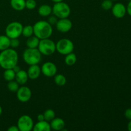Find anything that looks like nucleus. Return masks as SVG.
I'll return each instance as SVG.
<instances>
[{
    "mask_svg": "<svg viewBox=\"0 0 131 131\" xmlns=\"http://www.w3.org/2000/svg\"><path fill=\"white\" fill-rule=\"evenodd\" d=\"M15 74L16 73L14 72V70L12 69H5L3 73V78L6 81H10L15 79Z\"/></svg>",
    "mask_w": 131,
    "mask_h": 131,
    "instance_id": "nucleus-22",
    "label": "nucleus"
},
{
    "mask_svg": "<svg viewBox=\"0 0 131 131\" xmlns=\"http://www.w3.org/2000/svg\"><path fill=\"white\" fill-rule=\"evenodd\" d=\"M124 115H125V118H126L127 119H128V120H131V108L127 109V110H125Z\"/></svg>",
    "mask_w": 131,
    "mask_h": 131,
    "instance_id": "nucleus-31",
    "label": "nucleus"
},
{
    "mask_svg": "<svg viewBox=\"0 0 131 131\" xmlns=\"http://www.w3.org/2000/svg\"><path fill=\"white\" fill-rule=\"evenodd\" d=\"M7 88L10 92H17V91L19 88V84L16 81H8V83L7 84Z\"/></svg>",
    "mask_w": 131,
    "mask_h": 131,
    "instance_id": "nucleus-26",
    "label": "nucleus"
},
{
    "mask_svg": "<svg viewBox=\"0 0 131 131\" xmlns=\"http://www.w3.org/2000/svg\"><path fill=\"white\" fill-rule=\"evenodd\" d=\"M34 35V31H33V26L27 25L23 27V31H22V35L24 37L29 38Z\"/></svg>",
    "mask_w": 131,
    "mask_h": 131,
    "instance_id": "nucleus-23",
    "label": "nucleus"
},
{
    "mask_svg": "<svg viewBox=\"0 0 131 131\" xmlns=\"http://www.w3.org/2000/svg\"><path fill=\"white\" fill-rule=\"evenodd\" d=\"M2 113H3V109H2V107H1V106H0V116L1 115Z\"/></svg>",
    "mask_w": 131,
    "mask_h": 131,
    "instance_id": "nucleus-38",
    "label": "nucleus"
},
{
    "mask_svg": "<svg viewBox=\"0 0 131 131\" xmlns=\"http://www.w3.org/2000/svg\"><path fill=\"white\" fill-rule=\"evenodd\" d=\"M50 125L52 130H63L65 126V123L61 118H54L50 122Z\"/></svg>",
    "mask_w": 131,
    "mask_h": 131,
    "instance_id": "nucleus-14",
    "label": "nucleus"
},
{
    "mask_svg": "<svg viewBox=\"0 0 131 131\" xmlns=\"http://www.w3.org/2000/svg\"><path fill=\"white\" fill-rule=\"evenodd\" d=\"M24 62L29 65L38 64L42 58V54L37 48H27L23 54Z\"/></svg>",
    "mask_w": 131,
    "mask_h": 131,
    "instance_id": "nucleus-3",
    "label": "nucleus"
},
{
    "mask_svg": "<svg viewBox=\"0 0 131 131\" xmlns=\"http://www.w3.org/2000/svg\"><path fill=\"white\" fill-rule=\"evenodd\" d=\"M37 49L42 54L50 56L54 53L56 50V43L49 39V38L40 40L39 44Z\"/></svg>",
    "mask_w": 131,
    "mask_h": 131,
    "instance_id": "nucleus-5",
    "label": "nucleus"
},
{
    "mask_svg": "<svg viewBox=\"0 0 131 131\" xmlns=\"http://www.w3.org/2000/svg\"><path fill=\"white\" fill-rule=\"evenodd\" d=\"M40 42V39L35 36L28 38L26 41V46L28 48H37Z\"/></svg>",
    "mask_w": 131,
    "mask_h": 131,
    "instance_id": "nucleus-20",
    "label": "nucleus"
},
{
    "mask_svg": "<svg viewBox=\"0 0 131 131\" xmlns=\"http://www.w3.org/2000/svg\"><path fill=\"white\" fill-rule=\"evenodd\" d=\"M127 12L131 17V0H129V2L128 3L127 6L126 7Z\"/></svg>",
    "mask_w": 131,
    "mask_h": 131,
    "instance_id": "nucleus-32",
    "label": "nucleus"
},
{
    "mask_svg": "<svg viewBox=\"0 0 131 131\" xmlns=\"http://www.w3.org/2000/svg\"><path fill=\"white\" fill-rule=\"evenodd\" d=\"M17 126L20 131H30L33 130L34 122L30 116L24 115L19 118L17 123Z\"/></svg>",
    "mask_w": 131,
    "mask_h": 131,
    "instance_id": "nucleus-8",
    "label": "nucleus"
},
{
    "mask_svg": "<svg viewBox=\"0 0 131 131\" xmlns=\"http://www.w3.org/2000/svg\"><path fill=\"white\" fill-rule=\"evenodd\" d=\"M52 12V9L51 6L48 5H42L38 8V13L42 17L49 16Z\"/></svg>",
    "mask_w": 131,
    "mask_h": 131,
    "instance_id": "nucleus-18",
    "label": "nucleus"
},
{
    "mask_svg": "<svg viewBox=\"0 0 131 131\" xmlns=\"http://www.w3.org/2000/svg\"><path fill=\"white\" fill-rule=\"evenodd\" d=\"M111 1H117V0H111Z\"/></svg>",
    "mask_w": 131,
    "mask_h": 131,
    "instance_id": "nucleus-39",
    "label": "nucleus"
},
{
    "mask_svg": "<svg viewBox=\"0 0 131 131\" xmlns=\"http://www.w3.org/2000/svg\"><path fill=\"white\" fill-rule=\"evenodd\" d=\"M111 10H112L113 15L118 19L124 17L127 13L126 7L122 3H116L113 5Z\"/></svg>",
    "mask_w": 131,
    "mask_h": 131,
    "instance_id": "nucleus-12",
    "label": "nucleus"
},
{
    "mask_svg": "<svg viewBox=\"0 0 131 131\" xmlns=\"http://www.w3.org/2000/svg\"><path fill=\"white\" fill-rule=\"evenodd\" d=\"M37 6V2L35 0H26V8L28 10H33Z\"/></svg>",
    "mask_w": 131,
    "mask_h": 131,
    "instance_id": "nucleus-28",
    "label": "nucleus"
},
{
    "mask_svg": "<svg viewBox=\"0 0 131 131\" xmlns=\"http://www.w3.org/2000/svg\"><path fill=\"white\" fill-rule=\"evenodd\" d=\"M13 70H14V72H15V73H17V72H18L19 71V70H21V69H20V67L19 66H18L17 65H15V66H14V68H13Z\"/></svg>",
    "mask_w": 131,
    "mask_h": 131,
    "instance_id": "nucleus-35",
    "label": "nucleus"
},
{
    "mask_svg": "<svg viewBox=\"0 0 131 131\" xmlns=\"http://www.w3.org/2000/svg\"><path fill=\"white\" fill-rule=\"evenodd\" d=\"M52 13L58 19L68 18L71 12V10H70L69 5L63 1L55 3L54 5L52 7Z\"/></svg>",
    "mask_w": 131,
    "mask_h": 131,
    "instance_id": "nucleus-4",
    "label": "nucleus"
},
{
    "mask_svg": "<svg viewBox=\"0 0 131 131\" xmlns=\"http://www.w3.org/2000/svg\"><path fill=\"white\" fill-rule=\"evenodd\" d=\"M77 61V56L73 52L68 54L66 55L65 59V62L67 65L68 66H72L76 63Z\"/></svg>",
    "mask_w": 131,
    "mask_h": 131,
    "instance_id": "nucleus-21",
    "label": "nucleus"
},
{
    "mask_svg": "<svg viewBox=\"0 0 131 131\" xmlns=\"http://www.w3.org/2000/svg\"><path fill=\"white\" fill-rule=\"evenodd\" d=\"M54 82L59 86H63L67 83V79L63 74H56L54 75Z\"/></svg>",
    "mask_w": 131,
    "mask_h": 131,
    "instance_id": "nucleus-24",
    "label": "nucleus"
},
{
    "mask_svg": "<svg viewBox=\"0 0 131 131\" xmlns=\"http://www.w3.org/2000/svg\"><path fill=\"white\" fill-rule=\"evenodd\" d=\"M23 28V24L19 22H12L6 27L5 34L10 38H17L22 35Z\"/></svg>",
    "mask_w": 131,
    "mask_h": 131,
    "instance_id": "nucleus-6",
    "label": "nucleus"
},
{
    "mask_svg": "<svg viewBox=\"0 0 131 131\" xmlns=\"http://www.w3.org/2000/svg\"><path fill=\"white\" fill-rule=\"evenodd\" d=\"M28 78L31 80H35L39 78L41 74V67H40L38 64L29 65L27 71Z\"/></svg>",
    "mask_w": 131,
    "mask_h": 131,
    "instance_id": "nucleus-13",
    "label": "nucleus"
},
{
    "mask_svg": "<svg viewBox=\"0 0 131 131\" xmlns=\"http://www.w3.org/2000/svg\"><path fill=\"white\" fill-rule=\"evenodd\" d=\"M28 79H29V78H28L27 72L24 71L23 70H19L15 74V81L20 85L25 84L27 83V81H28Z\"/></svg>",
    "mask_w": 131,
    "mask_h": 131,
    "instance_id": "nucleus-16",
    "label": "nucleus"
},
{
    "mask_svg": "<svg viewBox=\"0 0 131 131\" xmlns=\"http://www.w3.org/2000/svg\"><path fill=\"white\" fill-rule=\"evenodd\" d=\"M8 131H19V129L17 125H12L8 129Z\"/></svg>",
    "mask_w": 131,
    "mask_h": 131,
    "instance_id": "nucleus-33",
    "label": "nucleus"
},
{
    "mask_svg": "<svg viewBox=\"0 0 131 131\" xmlns=\"http://www.w3.org/2000/svg\"><path fill=\"white\" fill-rule=\"evenodd\" d=\"M57 21H58V18L56 17L55 15L54 16H50L48 18V20H47V22H48L51 26L56 25Z\"/></svg>",
    "mask_w": 131,
    "mask_h": 131,
    "instance_id": "nucleus-30",
    "label": "nucleus"
},
{
    "mask_svg": "<svg viewBox=\"0 0 131 131\" xmlns=\"http://www.w3.org/2000/svg\"><path fill=\"white\" fill-rule=\"evenodd\" d=\"M54 3H59L61 2V1H63V0H52Z\"/></svg>",
    "mask_w": 131,
    "mask_h": 131,
    "instance_id": "nucleus-37",
    "label": "nucleus"
},
{
    "mask_svg": "<svg viewBox=\"0 0 131 131\" xmlns=\"http://www.w3.org/2000/svg\"><path fill=\"white\" fill-rule=\"evenodd\" d=\"M55 115H56V114H55L54 111L51 110V109H48V110H46L43 113L45 120L49 122H50L52 119L54 118Z\"/></svg>",
    "mask_w": 131,
    "mask_h": 131,
    "instance_id": "nucleus-25",
    "label": "nucleus"
},
{
    "mask_svg": "<svg viewBox=\"0 0 131 131\" xmlns=\"http://www.w3.org/2000/svg\"><path fill=\"white\" fill-rule=\"evenodd\" d=\"M113 3L111 0H104L101 3V6L104 10H111L113 7Z\"/></svg>",
    "mask_w": 131,
    "mask_h": 131,
    "instance_id": "nucleus-27",
    "label": "nucleus"
},
{
    "mask_svg": "<svg viewBox=\"0 0 131 131\" xmlns=\"http://www.w3.org/2000/svg\"><path fill=\"white\" fill-rule=\"evenodd\" d=\"M37 120L38 122L40 121H43L45 120L44 119V116H43V114H39V115L37 116Z\"/></svg>",
    "mask_w": 131,
    "mask_h": 131,
    "instance_id": "nucleus-34",
    "label": "nucleus"
},
{
    "mask_svg": "<svg viewBox=\"0 0 131 131\" xmlns=\"http://www.w3.org/2000/svg\"><path fill=\"white\" fill-rule=\"evenodd\" d=\"M16 93L18 101L21 102H28L31 98V90L28 86H23L19 87Z\"/></svg>",
    "mask_w": 131,
    "mask_h": 131,
    "instance_id": "nucleus-9",
    "label": "nucleus"
},
{
    "mask_svg": "<svg viewBox=\"0 0 131 131\" xmlns=\"http://www.w3.org/2000/svg\"><path fill=\"white\" fill-rule=\"evenodd\" d=\"M20 45V41L17 38H10V47L12 48H17Z\"/></svg>",
    "mask_w": 131,
    "mask_h": 131,
    "instance_id": "nucleus-29",
    "label": "nucleus"
},
{
    "mask_svg": "<svg viewBox=\"0 0 131 131\" xmlns=\"http://www.w3.org/2000/svg\"><path fill=\"white\" fill-rule=\"evenodd\" d=\"M56 29L61 33H67L72 29V23L68 18L60 19L56 24Z\"/></svg>",
    "mask_w": 131,
    "mask_h": 131,
    "instance_id": "nucleus-11",
    "label": "nucleus"
},
{
    "mask_svg": "<svg viewBox=\"0 0 131 131\" xmlns=\"http://www.w3.org/2000/svg\"><path fill=\"white\" fill-rule=\"evenodd\" d=\"M10 47V38L6 35H0V51H4Z\"/></svg>",
    "mask_w": 131,
    "mask_h": 131,
    "instance_id": "nucleus-19",
    "label": "nucleus"
},
{
    "mask_svg": "<svg viewBox=\"0 0 131 131\" xmlns=\"http://www.w3.org/2000/svg\"><path fill=\"white\" fill-rule=\"evenodd\" d=\"M127 129L129 131H131V120H130L129 122L128 123L127 125Z\"/></svg>",
    "mask_w": 131,
    "mask_h": 131,
    "instance_id": "nucleus-36",
    "label": "nucleus"
},
{
    "mask_svg": "<svg viewBox=\"0 0 131 131\" xmlns=\"http://www.w3.org/2000/svg\"><path fill=\"white\" fill-rule=\"evenodd\" d=\"M18 60V54L14 49L8 48L0 53V67L5 70L13 69L17 65Z\"/></svg>",
    "mask_w": 131,
    "mask_h": 131,
    "instance_id": "nucleus-1",
    "label": "nucleus"
},
{
    "mask_svg": "<svg viewBox=\"0 0 131 131\" xmlns=\"http://www.w3.org/2000/svg\"><path fill=\"white\" fill-rule=\"evenodd\" d=\"M10 5L14 10L22 11L26 8V0H10Z\"/></svg>",
    "mask_w": 131,
    "mask_h": 131,
    "instance_id": "nucleus-17",
    "label": "nucleus"
},
{
    "mask_svg": "<svg viewBox=\"0 0 131 131\" xmlns=\"http://www.w3.org/2000/svg\"><path fill=\"white\" fill-rule=\"evenodd\" d=\"M74 49V43L68 38H61L56 43V50L62 55H67L72 52Z\"/></svg>",
    "mask_w": 131,
    "mask_h": 131,
    "instance_id": "nucleus-7",
    "label": "nucleus"
},
{
    "mask_svg": "<svg viewBox=\"0 0 131 131\" xmlns=\"http://www.w3.org/2000/svg\"><path fill=\"white\" fill-rule=\"evenodd\" d=\"M33 27L34 35L40 40L49 38L53 31L52 26L46 20H39Z\"/></svg>",
    "mask_w": 131,
    "mask_h": 131,
    "instance_id": "nucleus-2",
    "label": "nucleus"
},
{
    "mask_svg": "<svg viewBox=\"0 0 131 131\" xmlns=\"http://www.w3.org/2000/svg\"><path fill=\"white\" fill-rule=\"evenodd\" d=\"M41 72L47 78H52L57 73V67L54 63L47 61L42 65L41 67Z\"/></svg>",
    "mask_w": 131,
    "mask_h": 131,
    "instance_id": "nucleus-10",
    "label": "nucleus"
},
{
    "mask_svg": "<svg viewBox=\"0 0 131 131\" xmlns=\"http://www.w3.org/2000/svg\"><path fill=\"white\" fill-rule=\"evenodd\" d=\"M34 131H50L51 130V125L49 122L46 120L40 121L34 125L33 128Z\"/></svg>",
    "mask_w": 131,
    "mask_h": 131,
    "instance_id": "nucleus-15",
    "label": "nucleus"
}]
</instances>
